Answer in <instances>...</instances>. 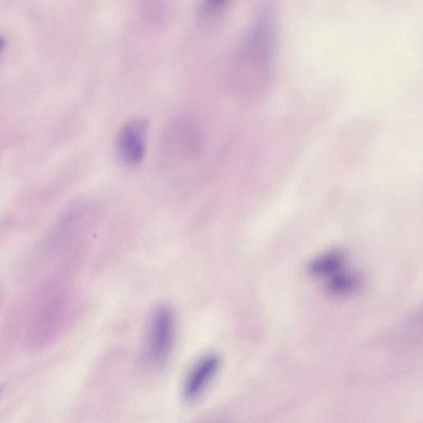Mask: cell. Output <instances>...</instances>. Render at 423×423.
<instances>
[{
    "instance_id": "cell-1",
    "label": "cell",
    "mask_w": 423,
    "mask_h": 423,
    "mask_svg": "<svg viewBox=\"0 0 423 423\" xmlns=\"http://www.w3.org/2000/svg\"><path fill=\"white\" fill-rule=\"evenodd\" d=\"M176 333L175 315L171 307L162 305L155 308L149 322L147 352L153 362L166 359L173 346Z\"/></svg>"
},
{
    "instance_id": "cell-2",
    "label": "cell",
    "mask_w": 423,
    "mask_h": 423,
    "mask_svg": "<svg viewBox=\"0 0 423 423\" xmlns=\"http://www.w3.org/2000/svg\"><path fill=\"white\" fill-rule=\"evenodd\" d=\"M147 123L134 119L124 125L118 137V152L121 160L129 166H136L145 155Z\"/></svg>"
},
{
    "instance_id": "cell-3",
    "label": "cell",
    "mask_w": 423,
    "mask_h": 423,
    "mask_svg": "<svg viewBox=\"0 0 423 423\" xmlns=\"http://www.w3.org/2000/svg\"><path fill=\"white\" fill-rule=\"evenodd\" d=\"M220 365V358L208 355L193 366L184 385V395L188 400H196L201 395L216 376Z\"/></svg>"
},
{
    "instance_id": "cell-4",
    "label": "cell",
    "mask_w": 423,
    "mask_h": 423,
    "mask_svg": "<svg viewBox=\"0 0 423 423\" xmlns=\"http://www.w3.org/2000/svg\"><path fill=\"white\" fill-rule=\"evenodd\" d=\"M344 256L340 252H331L317 258L310 264V270L312 275L318 276H330L342 267Z\"/></svg>"
},
{
    "instance_id": "cell-5",
    "label": "cell",
    "mask_w": 423,
    "mask_h": 423,
    "mask_svg": "<svg viewBox=\"0 0 423 423\" xmlns=\"http://www.w3.org/2000/svg\"><path fill=\"white\" fill-rule=\"evenodd\" d=\"M226 9V2L223 1H210L207 2L201 9V18L203 21L213 23L218 21L221 18V13H223Z\"/></svg>"
},
{
    "instance_id": "cell-6",
    "label": "cell",
    "mask_w": 423,
    "mask_h": 423,
    "mask_svg": "<svg viewBox=\"0 0 423 423\" xmlns=\"http://www.w3.org/2000/svg\"><path fill=\"white\" fill-rule=\"evenodd\" d=\"M356 281L351 276H339L332 278L329 288L336 293H346L355 287Z\"/></svg>"
},
{
    "instance_id": "cell-7",
    "label": "cell",
    "mask_w": 423,
    "mask_h": 423,
    "mask_svg": "<svg viewBox=\"0 0 423 423\" xmlns=\"http://www.w3.org/2000/svg\"><path fill=\"white\" fill-rule=\"evenodd\" d=\"M5 45V39L0 36V52H1L3 48L4 47Z\"/></svg>"
},
{
    "instance_id": "cell-8",
    "label": "cell",
    "mask_w": 423,
    "mask_h": 423,
    "mask_svg": "<svg viewBox=\"0 0 423 423\" xmlns=\"http://www.w3.org/2000/svg\"><path fill=\"white\" fill-rule=\"evenodd\" d=\"M2 390H3V388L0 387V393H1Z\"/></svg>"
}]
</instances>
